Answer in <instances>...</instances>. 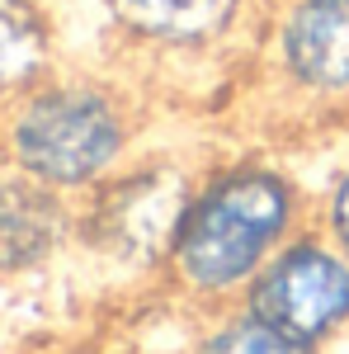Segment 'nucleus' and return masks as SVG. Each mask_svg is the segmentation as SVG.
Returning <instances> with one entry per match:
<instances>
[{
  "label": "nucleus",
  "instance_id": "3",
  "mask_svg": "<svg viewBox=\"0 0 349 354\" xmlns=\"http://www.w3.org/2000/svg\"><path fill=\"white\" fill-rule=\"evenodd\" d=\"M245 66L279 109L349 118V0H269Z\"/></svg>",
  "mask_w": 349,
  "mask_h": 354
},
{
  "label": "nucleus",
  "instance_id": "10",
  "mask_svg": "<svg viewBox=\"0 0 349 354\" xmlns=\"http://www.w3.org/2000/svg\"><path fill=\"white\" fill-rule=\"evenodd\" d=\"M312 222L349 255V161L340 165L321 185V194L312 198Z\"/></svg>",
  "mask_w": 349,
  "mask_h": 354
},
{
  "label": "nucleus",
  "instance_id": "5",
  "mask_svg": "<svg viewBox=\"0 0 349 354\" xmlns=\"http://www.w3.org/2000/svg\"><path fill=\"white\" fill-rule=\"evenodd\" d=\"M241 302L293 345L321 354L349 330V255L307 222L269 255Z\"/></svg>",
  "mask_w": 349,
  "mask_h": 354
},
{
  "label": "nucleus",
  "instance_id": "6",
  "mask_svg": "<svg viewBox=\"0 0 349 354\" xmlns=\"http://www.w3.org/2000/svg\"><path fill=\"white\" fill-rule=\"evenodd\" d=\"M189 185L194 180L175 175L170 165L128 161L113 180H104L95 194L81 198V232L109 255L161 265Z\"/></svg>",
  "mask_w": 349,
  "mask_h": 354
},
{
  "label": "nucleus",
  "instance_id": "1",
  "mask_svg": "<svg viewBox=\"0 0 349 354\" xmlns=\"http://www.w3.org/2000/svg\"><path fill=\"white\" fill-rule=\"evenodd\" d=\"M312 222V194L274 156H227L194 175L161 255L165 283L217 312L245 298L279 245Z\"/></svg>",
  "mask_w": 349,
  "mask_h": 354
},
{
  "label": "nucleus",
  "instance_id": "2",
  "mask_svg": "<svg viewBox=\"0 0 349 354\" xmlns=\"http://www.w3.org/2000/svg\"><path fill=\"white\" fill-rule=\"evenodd\" d=\"M147 104L133 85L90 71H48L0 113V161L85 198L137 161Z\"/></svg>",
  "mask_w": 349,
  "mask_h": 354
},
{
  "label": "nucleus",
  "instance_id": "8",
  "mask_svg": "<svg viewBox=\"0 0 349 354\" xmlns=\"http://www.w3.org/2000/svg\"><path fill=\"white\" fill-rule=\"evenodd\" d=\"M57 33L43 0H0V104L53 71Z\"/></svg>",
  "mask_w": 349,
  "mask_h": 354
},
{
  "label": "nucleus",
  "instance_id": "9",
  "mask_svg": "<svg viewBox=\"0 0 349 354\" xmlns=\"http://www.w3.org/2000/svg\"><path fill=\"white\" fill-rule=\"evenodd\" d=\"M208 322L194 335V350L189 354H312L293 345L288 335L260 322L245 302H232V307H217V312H203Z\"/></svg>",
  "mask_w": 349,
  "mask_h": 354
},
{
  "label": "nucleus",
  "instance_id": "4",
  "mask_svg": "<svg viewBox=\"0 0 349 354\" xmlns=\"http://www.w3.org/2000/svg\"><path fill=\"white\" fill-rule=\"evenodd\" d=\"M113 43L142 71L180 76L250 57L269 0H100Z\"/></svg>",
  "mask_w": 349,
  "mask_h": 354
},
{
  "label": "nucleus",
  "instance_id": "7",
  "mask_svg": "<svg viewBox=\"0 0 349 354\" xmlns=\"http://www.w3.org/2000/svg\"><path fill=\"white\" fill-rule=\"evenodd\" d=\"M76 232H81V198L15 165L0 170V279L43 270Z\"/></svg>",
  "mask_w": 349,
  "mask_h": 354
}]
</instances>
